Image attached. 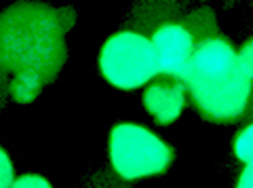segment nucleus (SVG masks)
<instances>
[{
    "instance_id": "obj_1",
    "label": "nucleus",
    "mask_w": 253,
    "mask_h": 188,
    "mask_svg": "<svg viewBox=\"0 0 253 188\" xmlns=\"http://www.w3.org/2000/svg\"><path fill=\"white\" fill-rule=\"evenodd\" d=\"M76 15L42 2H15L0 15V68L34 72L44 83L59 74L66 61V32Z\"/></svg>"
},
{
    "instance_id": "obj_2",
    "label": "nucleus",
    "mask_w": 253,
    "mask_h": 188,
    "mask_svg": "<svg viewBox=\"0 0 253 188\" xmlns=\"http://www.w3.org/2000/svg\"><path fill=\"white\" fill-rule=\"evenodd\" d=\"M184 83L192 106L213 123L243 119L253 91L239 51L221 34L196 45Z\"/></svg>"
},
{
    "instance_id": "obj_3",
    "label": "nucleus",
    "mask_w": 253,
    "mask_h": 188,
    "mask_svg": "<svg viewBox=\"0 0 253 188\" xmlns=\"http://www.w3.org/2000/svg\"><path fill=\"white\" fill-rule=\"evenodd\" d=\"M108 154L112 169L126 182L163 174L173 161L171 148L137 123L116 125L110 133Z\"/></svg>"
},
{
    "instance_id": "obj_4",
    "label": "nucleus",
    "mask_w": 253,
    "mask_h": 188,
    "mask_svg": "<svg viewBox=\"0 0 253 188\" xmlns=\"http://www.w3.org/2000/svg\"><path fill=\"white\" fill-rule=\"evenodd\" d=\"M99 70L104 78L118 89H137L158 76V64L150 38L125 30L110 36L101 47Z\"/></svg>"
},
{
    "instance_id": "obj_5",
    "label": "nucleus",
    "mask_w": 253,
    "mask_h": 188,
    "mask_svg": "<svg viewBox=\"0 0 253 188\" xmlns=\"http://www.w3.org/2000/svg\"><path fill=\"white\" fill-rule=\"evenodd\" d=\"M150 43L154 47L158 74L181 78L184 81L190 59H192L194 49L199 45L194 41V36L190 34V30L181 21H173V23L158 28L150 36Z\"/></svg>"
},
{
    "instance_id": "obj_6",
    "label": "nucleus",
    "mask_w": 253,
    "mask_h": 188,
    "mask_svg": "<svg viewBox=\"0 0 253 188\" xmlns=\"http://www.w3.org/2000/svg\"><path fill=\"white\" fill-rule=\"evenodd\" d=\"M186 97L188 89L181 78L158 74L152 83H148V89L144 93V106L154 116L156 123L169 125L179 119L186 106Z\"/></svg>"
},
{
    "instance_id": "obj_7",
    "label": "nucleus",
    "mask_w": 253,
    "mask_h": 188,
    "mask_svg": "<svg viewBox=\"0 0 253 188\" xmlns=\"http://www.w3.org/2000/svg\"><path fill=\"white\" fill-rule=\"evenodd\" d=\"M184 0H135L129 26L133 32L152 36L158 28L177 21Z\"/></svg>"
},
{
    "instance_id": "obj_8",
    "label": "nucleus",
    "mask_w": 253,
    "mask_h": 188,
    "mask_svg": "<svg viewBox=\"0 0 253 188\" xmlns=\"http://www.w3.org/2000/svg\"><path fill=\"white\" fill-rule=\"evenodd\" d=\"M179 21L190 30V34L194 36L196 43H203V41H207V38L219 36L215 15H213V11L209 9V6H201V9L192 11Z\"/></svg>"
},
{
    "instance_id": "obj_9",
    "label": "nucleus",
    "mask_w": 253,
    "mask_h": 188,
    "mask_svg": "<svg viewBox=\"0 0 253 188\" xmlns=\"http://www.w3.org/2000/svg\"><path fill=\"white\" fill-rule=\"evenodd\" d=\"M44 85L46 83L34 72H19V74H15L11 81V95L15 101H19V104H28V101H32L41 93Z\"/></svg>"
},
{
    "instance_id": "obj_10",
    "label": "nucleus",
    "mask_w": 253,
    "mask_h": 188,
    "mask_svg": "<svg viewBox=\"0 0 253 188\" xmlns=\"http://www.w3.org/2000/svg\"><path fill=\"white\" fill-rule=\"evenodd\" d=\"M234 154L243 163H253V123H249L234 140Z\"/></svg>"
},
{
    "instance_id": "obj_11",
    "label": "nucleus",
    "mask_w": 253,
    "mask_h": 188,
    "mask_svg": "<svg viewBox=\"0 0 253 188\" xmlns=\"http://www.w3.org/2000/svg\"><path fill=\"white\" fill-rule=\"evenodd\" d=\"M11 188H51V184L46 182L42 176H36V174H26V176H19L13 180Z\"/></svg>"
},
{
    "instance_id": "obj_12",
    "label": "nucleus",
    "mask_w": 253,
    "mask_h": 188,
    "mask_svg": "<svg viewBox=\"0 0 253 188\" xmlns=\"http://www.w3.org/2000/svg\"><path fill=\"white\" fill-rule=\"evenodd\" d=\"M13 180H15V176H13V163L9 159V154L0 148V188H11Z\"/></svg>"
},
{
    "instance_id": "obj_13",
    "label": "nucleus",
    "mask_w": 253,
    "mask_h": 188,
    "mask_svg": "<svg viewBox=\"0 0 253 188\" xmlns=\"http://www.w3.org/2000/svg\"><path fill=\"white\" fill-rule=\"evenodd\" d=\"M125 178L114 174H99L97 178H93V182L89 188H125Z\"/></svg>"
},
{
    "instance_id": "obj_14",
    "label": "nucleus",
    "mask_w": 253,
    "mask_h": 188,
    "mask_svg": "<svg viewBox=\"0 0 253 188\" xmlns=\"http://www.w3.org/2000/svg\"><path fill=\"white\" fill-rule=\"evenodd\" d=\"M239 55H241V61L245 64V68H247V72L253 78V38L243 45V49L239 51Z\"/></svg>"
},
{
    "instance_id": "obj_15",
    "label": "nucleus",
    "mask_w": 253,
    "mask_h": 188,
    "mask_svg": "<svg viewBox=\"0 0 253 188\" xmlns=\"http://www.w3.org/2000/svg\"><path fill=\"white\" fill-rule=\"evenodd\" d=\"M236 188H253V163H245V167L241 169L239 182Z\"/></svg>"
},
{
    "instance_id": "obj_16",
    "label": "nucleus",
    "mask_w": 253,
    "mask_h": 188,
    "mask_svg": "<svg viewBox=\"0 0 253 188\" xmlns=\"http://www.w3.org/2000/svg\"><path fill=\"white\" fill-rule=\"evenodd\" d=\"M6 93H11V81L6 78V70L0 68V104H2Z\"/></svg>"
},
{
    "instance_id": "obj_17",
    "label": "nucleus",
    "mask_w": 253,
    "mask_h": 188,
    "mask_svg": "<svg viewBox=\"0 0 253 188\" xmlns=\"http://www.w3.org/2000/svg\"><path fill=\"white\" fill-rule=\"evenodd\" d=\"M245 119H247L249 123H253V91H251V97H249L247 110H245Z\"/></svg>"
}]
</instances>
